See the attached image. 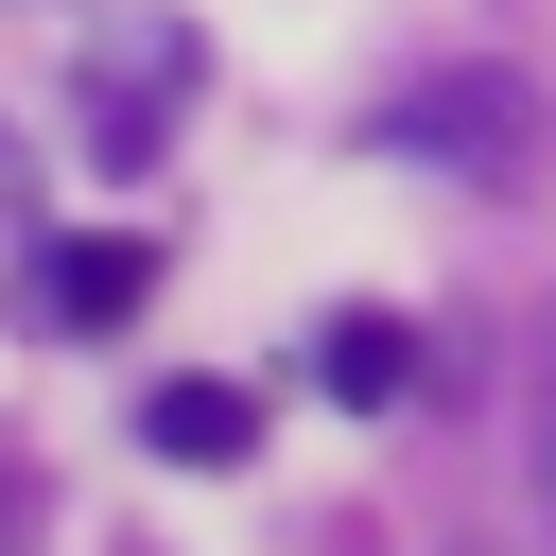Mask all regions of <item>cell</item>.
I'll return each instance as SVG.
<instances>
[{
	"label": "cell",
	"instance_id": "obj_1",
	"mask_svg": "<svg viewBox=\"0 0 556 556\" xmlns=\"http://www.w3.org/2000/svg\"><path fill=\"white\" fill-rule=\"evenodd\" d=\"M139 295H156V243H122V226H87V243L35 261V313L52 330H139Z\"/></svg>",
	"mask_w": 556,
	"mask_h": 556
},
{
	"label": "cell",
	"instance_id": "obj_3",
	"mask_svg": "<svg viewBox=\"0 0 556 556\" xmlns=\"http://www.w3.org/2000/svg\"><path fill=\"white\" fill-rule=\"evenodd\" d=\"M313 365H330V400H365V417H382V400L417 382V330H400V313H330V330H313Z\"/></svg>",
	"mask_w": 556,
	"mask_h": 556
},
{
	"label": "cell",
	"instance_id": "obj_2",
	"mask_svg": "<svg viewBox=\"0 0 556 556\" xmlns=\"http://www.w3.org/2000/svg\"><path fill=\"white\" fill-rule=\"evenodd\" d=\"M139 452H156V469H243V452H261V400H243V382H156V400H139Z\"/></svg>",
	"mask_w": 556,
	"mask_h": 556
},
{
	"label": "cell",
	"instance_id": "obj_4",
	"mask_svg": "<svg viewBox=\"0 0 556 556\" xmlns=\"http://www.w3.org/2000/svg\"><path fill=\"white\" fill-rule=\"evenodd\" d=\"M539 469H556V452H539Z\"/></svg>",
	"mask_w": 556,
	"mask_h": 556
}]
</instances>
